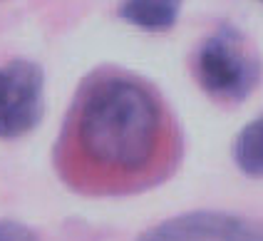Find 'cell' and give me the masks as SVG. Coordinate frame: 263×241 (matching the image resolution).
Segmentation results:
<instances>
[{
  "label": "cell",
  "mask_w": 263,
  "mask_h": 241,
  "mask_svg": "<svg viewBox=\"0 0 263 241\" xmlns=\"http://www.w3.org/2000/svg\"><path fill=\"white\" fill-rule=\"evenodd\" d=\"M174 150V122L159 95L127 72H100L72 107L62 166L85 192L119 194L161 179Z\"/></svg>",
  "instance_id": "1"
},
{
  "label": "cell",
  "mask_w": 263,
  "mask_h": 241,
  "mask_svg": "<svg viewBox=\"0 0 263 241\" xmlns=\"http://www.w3.org/2000/svg\"><path fill=\"white\" fill-rule=\"evenodd\" d=\"M258 60L238 30L221 28L199 47L196 77L201 87L219 100L238 102L249 97L258 82Z\"/></svg>",
  "instance_id": "2"
},
{
  "label": "cell",
  "mask_w": 263,
  "mask_h": 241,
  "mask_svg": "<svg viewBox=\"0 0 263 241\" xmlns=\"http://www.w3.org/2000/svg\"><path fill=\"white\" fill-rule=\"evenodd\" d=\"M43 92L40 65L30 60L0 65V139H17L40 122Z\"/></svg>",
  "instance_id": "3"
},
{
  "label": "cell",
  "mask_w": 263,
  "mask_h": 241,
  "mask_svg": "<svg viewBox=\"0 0 263 241\" xmlns=\"http://www.w3.org/2000/svg\"><path fill=\"white\" fill-rule=\"evenodd\" d=\"M139 241H263V221L226 211H189L152 226Z\"/></svg>",
  "instance_id": "4"
},
{
  "label": "cell",
  "mask_w": 263,
  "mask_h": 241,
  "mask_svg": "<svg viewBox=\"0 0 263 241\" xmlns=\"http://www.w3.org/2000/svg\"><path fill=\"white\" fill-rule=\"evenodd\" d=\"M184 0H124L119 5V17L146 32L169 30L181 13Z\"/></svg>",
  "instance_id": "5"
},
{
  "label": "cell",
  "mask_w": 263,
  "mask_h": 241,
  "mask_svg": "<svg viewBox=\"0 0 263 241\" xmlns=\"http://www.w3.org/2000/svg\"><path fill=\"white\" fill-rule=\"evenodd\" d=\"M234 159L249 177H263V115L251 120L234 142Z\"/></svg>",
  "instance_id": "6"
},
{
  "label": "cell",
  "mask_w": 263,
  "mask_h": 241,
  "mask_svg": "<svg viewBox=\"0 0 263 241\" xmlns=\"http://www.w3.org/2000/svg\"><path fill=\"white\" fill-rule=\"evenodd\" d=\"M0 241H37V236L20 221H0Z\"/></svg>",
  "instance_id": "7"
}]
</instances>
